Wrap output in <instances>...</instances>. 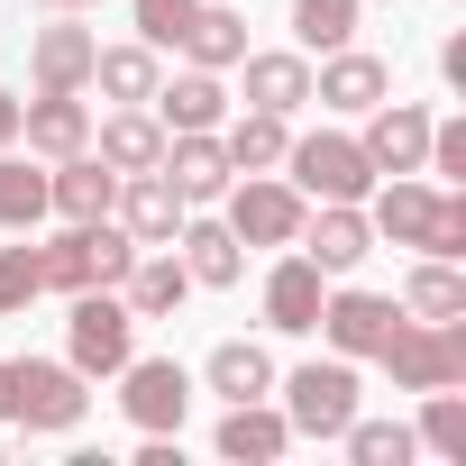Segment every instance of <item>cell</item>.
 <instances>
[{
    "label": "cell",
    "instance_id": "cell-1",
    "mask_svg": "<svg viewBox=\"0 0 466 466\" xmlns=\"http://www.w3.org/2000/svg\"><path fill=\"white\" fill-rule=\"evenodd\" d=\"M375 238L420 248V257H466V201H457V192H439V183L393 174V183L375 192Z\"/></svg>",
    "mask_w": 466,
    "mask_h": 466
},
{
    "label": "cell",
    "instance_id": "cell-2",
    "mask_svg": "<svg viewBox=\"0 0 466 466\" xmlns=\"http://www.w3.org/2000/svg\"><path fill=\"white\" fill-rule=\"evenodd\" d=\"M128 257H137L128 228H110V219H65V238L37 248V293H92V284H119Z\"/></svg>",
    "mask_w": 466,
    "mask_h": 466
},
{
    "label": "cell",
    "instance_id": "cell-3",
    "mask_svg": "<svg viewBox=\"0 0 466 466\" xmlns=\"http://www.w3.org/2000/svg\"><path fill=\"white\" fill-rule=\"evenodd\" d=\"M128 357H137V311L110 302V284L74 293V311H65V366L92 384V375H119Z\"/></svg>",
    "mask_w": 466,
    "mask_h": 466
},
{
    "label": "cell",
    "instance_id": "cell-4",
    "mask_svg": "<svg viewBox=\"0 0 466 466\" xmlns=\"http://www.w3.org/2000/svg\"><path fill=\"white\" fill-rule=\"evenodd\" d=\"M384 375L402 393H439V384H466V329L457 320H393V339L375 348Z\"/></svg>",
    "mask_w": 466,
    "mask_h": 466
},
{
    "label": "cell",
    "instance_id": "cell-5",
    "mask_svg": "<svg viewBox=\"0 0 466 466\" xmlns=\"http://www.w3.org/2000/svg\"><path fill=\"white\" fill-rule=\"evenodd\" d=\"M284 165H293V192H302V201H366V192H375L366 147H357V137H339V128L293 137V147H284Z\"/></svg>",
    "mask_w": 466,
    "mask_h": 466
},
{
    "label": "cell",
    "instance_id": "cell-6",
    "mask_svg": "<svg viewBox=\"0 0 466 466\" xmlns=\"http://www.w3.org/2000/svg\"><path fill=\"white\" fill-rule=\"evenodd\" d=\"M284 420H293L302 439H339V430L357 420V366H348V357L293 366V375H284Z\"/></svg>",
    "mask_w": 466,
    "mask_h": 466
},
{
    "label": "cell",
    "instance_id": "cell-7",
    "mask_svg": "<svg viewBox=\"0 0 466 466\" xmlns=\"http://www.w3.org/2000/svg\"><path fill=\"white\" fill-rule=\"evenodd\" d=\"M83 411H92V393H83L74 366H56V357H19L10 366V420L19 430H74Z\"/></svg>",
    "mask_w": 466,
    "mask_h": 466
},
{
    "label": "cell",
    "instance_id": "cell-8",
    "mask_svg": "<svg viewBox=\"0 0 466 466\" xmlns=\"http://www.w3.org/2000/svg\"><path fill=\"white\" fill-rule=\"evenodd\" d=\"M228 238H238V248H293L302 238V192L275 183V174L228 183Z\"/></svg>",
    "mask_w": 466,
    "mask_h": 466
},
{
    "label": "cell",
    "instance_id": "cell-9",
    "mask_svg": "<svg viewBox=\"0 0 466 466\" xmlns=\"http://www.w3.org/2000/svg\"><path fill=\"white\" fill-rule=\"evenodd\" d=\"M119 402H128L137 430H183V411H192V375H183L174 357H128V366H119Z\"/></svg>",
    "mask_w": 466,
    "mask_h": 466
},
{
    "label": "cell",
    "instance_id": "cell-10",
    "mask_svg": "<svg viewBox=\"0 0 466 466\" xmlns=\"http://www.w3.org/2000/svg\"><path fill=\"white\" fill-rule=\"evenodd\" d=\"M156 174L183 192V210L192 201H219L228 183H238V165H228V147H219V128H174V147L156 156Z\"/></svg>",
    "mask_w": 466,
    "mask_h": 466
},
{
    "label": "cell",
    "instance_id": "cell-11",
    "mask_svg": "<svg viewBox=\"0 0 466 466\" xmlns=\"http://www.w3.org/2000/svg\"><path fill=\"white\" fill-rule=\"evenodd\" d=\"M393 320H402V302H384V293H357V284H348V293H320V320H311V329H320L339 357H375V348L393 339Z\"/></svg>",
    "mask_w": 466,
    "mask_h": 466
},
{
    "label": "cell",
    "instance_id": "cell-12",
    "mask_svg": "<svg viewBox=\"0 0 466 466\" xmlns=\"http://www.w3.org/2000/svg\"><path fill=\"white\" fill-rule=\"evenodd\" d=\"M302 257H311L320 275H357V266L375 257V219H366L357 201H320V219L302 210Z\"/></svg>",
    "mask_w": 466,
    "mask_h": 466
},
{
    "label": "cell",
    "instance_id": "cell-13",
    "mask_svg": "<svg viewBox=\"0 0 466 466\" xmlns=\"http://www.w3.org/2000/svg\"><path fill=\"white\" fill-rule=\"evenodd\" d=\"M357 147H366L375 174H420V156H430V110H411V101L384 92V101L366 110V137H357Z\"/></svg>",
    "mask_w": 466,
    "mask_h": 466
},
{
    "label": "cell",
    "instance_id": "cell-14",
    "mask_svg": "<svg viewBox=\"0 0 466 466\" xmlns=\"http://www.w3.org/2000/svg\"><path fill=\"white\" fill-rule=\"evenodd\" d=\"M110 210H119V228H128L137 248H174V228H183V192H174L156 165H147V174H119V201H110Z\"/></svg>",
    "mask_w": 466,
    "mask_h": 466
},
{
    "label": "cell",
    "instance_id": "cell-15",
    "mask_svg": "<svg viewBox=\"0 0 466 466\" xmlns=\"http://www.w3.org/2000/svg\"><path fill=\"white\" fill-rule=\"evenodd\" d=\"M384 92H393V74H384L375 56H357V46H329V65L311 74V101H320V110H348V119H366Z\"/></svg>",
    "mask_w": 466,
    "mask_h": 466
},
{
    "label": "cell",
    "instance_id": "cell-16",
    "mask_svg": "<svg viewBox=\"0 0 466 466\" xmlns=\"http://www.w3.org/2000/svg\"><path fill=\"white\" fill-rule=\"evenodd\" d=\"M19 137H28V156H83L92 147V110L74 101V92H37V101H19Z\"/></svg>",
    "mask_w": 466,
    "mask_h": 466
},
{
    "label": "cell",
    "instance_id": "cell-17",
    "mask_svg": "<svg viewBox=\"0 0 466 466\" xmlns=\"http://www.w3.org/2000/svg\"><path fill=\"white\" fill-rule=\"evenodd\" d=\"M92 56H101V37L74 28V19H56V28H37L28 74H37V92H83V83H92Z\"/></svg>",
    "mask_w": 466,
    "mask_h": 466
},
{
    "label": "cell",
    "instance_id": "cell-18",
    "mask_svg": "<svg viewBox=\"0 0 466 466\" xmlns=\"http://www.w3.org/2000/svg\"><path fill=\"white\" fill-rule=\"evenodd\" d=\"M110 201H119V174L83 147V156H56V174H46V210H65V219H110Z\"/></svg>",
    "mask_w": 466,
    "mask_h": 466
},
{
    "label": "cell",
    "instance_id": "cell-19",
    "mask_svg": "<svg viewBox=\"0 0 466 466\" xmlns=\"http://www.w3.org/2000/svg\"><path fill=\"white\" fill-rule=\"evenodd\" d=\"M174 248H183V275H192V284H210V293H228V284L248 275L238 238H228V219H183V228H174Z\"/></svg>",
    "mask_w": 466,
    "mask_h": 466
},
{
    "label": "cell",
    "instance_id": "cell-20",
    "mask_svg": "<svg viewBox=\"0 0 466 466\" xmlns=\"http://www.w3.org/2000/svg\"><path fill=\"white\" fill-rule=\"evenodd\" d=\"M320 293H329V284H320V266H311V257H284V266L266 275V329L302 339V329L320 320Z\"/></svg>",
    "mask_w": 466,
    "mask_h": 466
},
{
    "label": "cell",
    "instance_id": "cell-21",
    "mask_svg": "<svg viewBox=\"0 0 466 466\" xmlns=\"http://www.w3.org/2000/svg\"><path fill=\"white\" fill-rule=\"evenodd\" d=\"M128 311L137 320H174L183 311V293H192V275H183V257H165V248H147V257H128Z\"/></svg>",
    "mask_w": 466,
    "mask_h": 466
},
{
    "label": "cell",
    "instance_id": "cell-22",
    "mask_svg": "<svg viewBox=\"0 0 466 466\" xmlns=\"http://www.w3.org/2000/svg\"><path fill=\"white\" fill-rule=\"evenodd\" d=\"M284 448H293V420H284V411H266V402H228V420H219V457L266 466V457H284Z\"/></svg>",
    "mask_w": 466,
    "mask_h": 466
},
{
    "label": "cell",
    "instance_id": "cell-23",
    "mask_svg": "<svg viewBox=\"0 0 466 466\" xmlns=\"http://www.w3.org/2000/svg\"><path fill=\"white\" fill-rule=\"evenodd\" d=\"M156 119H165V128H219V119H228V92H219V74H210V65H192V74L156 83Z\"/></svg>",
    "mask_w": 466,
    "mask_h": 466
},
{
    "label": "cell",
    "instance_id": "cell-24",
    "mask_svg": "<svg viewBox=\"0 0 466 466\" xmlns=\"http://www.w3.org/2000/svg\"><path fill=\"white\" fill-rule=\"evenodd\" d=\"M238 65H248V110L293 119V110L311 101V65H302V56H238Z\"/></svg>",
    "mask_w": 466,
    "mask_h": 466
},
{
    "label": "cell",
    "instance_id": "cell-25",
    "mask_svg": "<svg viewBox=\"0 0 466 466\" xmlns=\"http://www.w3.org/2000/svg\"><path fill=\"white\" fill-rule=\"evenodd\" d=\"M201 384H210V393H228V402H266V393H275V357H266V348H248V339H228V348H210Z\"/></svg>",
    "mask_w": 466,
    "mask_h": 466
},
{
    "label": "cell",
    "instance_id": "cell-26",
    "mask_svg": "<svg viewBox=\"0 0 466 466\" xmlns=\"http://www.w3.org/2000/svg\"><path fill=\"white\" fill-rule=\"evenodd\" d=\"M156 156H165V119H147L137 101H128L119 119H101V165H110V174H147Z\"/></svg>",
    "mask_w": 466,
    "mask_h": 466
},
{
    "label": "cell",
    "instance_id": "cell-27",
    "mask_svg": "<svg viewBox=\"0 0 466 466\" xmlns=\"http://www.w3.org/2000/svg\"><path fill=\"white\" fill-rule=\"evenodd\" d=\"M402 320H466V275H457V257H430V266L402 284Z\"/></svg>",
    "mask_w": 466,
    "mask_h": 466
},
{
    "label": "cell",
    "instance_id": "cell-28",
    "mask_svg": "<svg viewBox=\"0 0 466 466\" xmlns=\"http://www.w3.org/2000/svg\"><path fill=\"white\" fill-rule=\"evenodd\" d=\"M183 56L192 65H238L248 56V10H210V0H201V10H192V28H183Z\"/></svg>",
    "mask_w": 466,
    "mask_h": 466
},
{
    "label": "cell",
    "instance_id": "cell-29",
    "mask_svg": "<svg viewBox=\"0 0 466 466\" xmlns=\"http://www.w3.org/2000/svg\"><path fill=\"white\" fill-rule=\"evenodd\" d=\"M228 165H238V174H275L284 165V147H293V128L275 119V110H248V119H228Z\"/></svg>",
    "mask_w": 466,
    "mask_h": 466
},
{
    "label": "cell",
    "instance_id": "cell-30",
    "mask_svg": "<svg viewBox=\"0 0 466 466\" xmlns=\"http://www.w3.org/2000/svg\"><path fill=\"white\" fill-rule=\"evenodd\" d=\"M92 83H101L110 101H156L165 74H156V46H101V56H92Z\"/></svg>",
    "mask_w": 466,
    "mask_h": 466
},
{
    "label": "cell",
    "instance_id": "cell-31",
    "mask_svg": "<svg viewBox=\"0 0 466 466\" xmlns=\"http://www.w3.org/2000/svg\"><path fill=\"white\" fill-rule=\"evenodd\" d=\"M37 219H46V174L0 147V228H37Z\"/></svg>",
    "mask_w": 466,
    "mask_h": 466
},
{
    "label": "cell",
    "instance_id": "cell-32",
    "mask_svg": "<svg viewBox=\"0 0 466 466\" xmlns=\"http://www.w3.org/2000/svg\"><path fill=\"white\" fill-rule=\"evenodd\" d=\"M293 37L320 46V56L348 46V37H357V0H293Z\"/></svg>",
    "mask_w": 466,
    "mask_h": 466
},
{
    "label": "cell",
    "instance_id": "cell-33",
    "mask_svg": "<svg viewBox=\"0 0 466 466\" xmlns=\"http://www.w3.org/2000/svg\"><path fill=\"white\" fill-rule=\"evenodd\" d=\"M411 439H430L439 457H466V402H457V384L420 393V430H411Z\"/></svg>",
    "mask_w": 466,
    "mask_h": 466
},
{
    "label": "cell",
    "instance_id": "cell-34",
    "mask_svg": "<svg viewBox=\"0 0 466 466\" xmlns=\"http://www.w3.org/2000/svg\"><path fill=\"white\" fill-rule=\"evenodd\" d=\"M339 439H348V457H357V466H402V457L420 448V439H411L402 420H348Z\"/></svg>",
    "mask_w": 466,
    "mask_h": 466
},
{
    "label": "cell",
    "instance_id": "cell-35",
    "mask_svg": "<svg viewBox=\"0 0 466 466\" xmlns=\"http://www.w3.org/2000/svg\"><path fill=\"white\" fill-rule=\"evenodd\" d=\"M128 10H137V46H183V28H192V10H201V0H128Z\"/></svg>",
    "mask_w": 466,
    "mask_h": 466
},
{
    "label": "cell",
    "instance_id": "cell-36",
    "mask_svg": "<svg viewBox=\"0 0 466 466\" xmlns=\"http://www.w3.org/2000/svg\"><path fill=\"white\" fill-rule=\"evenodd\" d=\"M37 302V248H0V320Z\"/></svg>",
    "mask_w": 466,
    "mask_h": 466
},
{
    "label": "cell",
    "instance_id": "cell-37",
    "mask_svg": "<svg viewBox=\"0 0 466 466\" xmlns=\"http://www.w3.org/2000/svg\"><path fill=\"white\" fill-rule=\"evenodd\" d=\"M420 165H439L448 183H466V119H430V156Z\"/></svg>",
    "mask_w": 466,
    "mask_h": 466
},
{
    "label": "cell",
    "instance_id": "cell-38",
    "mask_svg": "<svg viewBox=\"0 0 466 466\" xmlns=\"http://www.w3.org/2000/svg\"><path fill=\"white\" fill-rule=\"evenodd\" d=\"M10 137H19V101H10V92H0V147H10Z\"/></svg>",
    "mask_w": 466,
    "mask_h": 466
},
{
    "label": "cell",
    "instance_id": "cell-39",
    "mask_svg": "<svg viewBox=\"0 0 466 466\" xmlns=\"http://www.w3.org/2000/svg\"><path fill=\"white\" fill-rule=\"evenodd\" d=\"M0 420H10V366H0Z\"/></svg>",
    "mask_w": 466,
    "mask_h": 466
},
{
    "label": "cell",
    "instance_id": "cell-40",
    "mask_svg": "<svg viewBox=\"0 0 466 466\" xmlns=\"http://www.w3.org/2000/svg\"><path fill=\"white\" fill-rule=\"evenodd\" d=\"M46 10H92V0H46Z\"/></svg>",
    "mask_w": 466,
    "mask_h": 466
}]
</instances>
